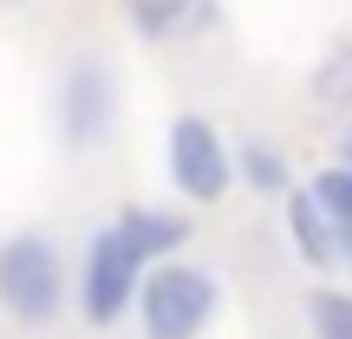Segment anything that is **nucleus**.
<instances>
[{
  "label": "nucleus",
  "instance_id": "nucleus-2",
  "mask_svg": "<svg viewBox=\"0 0 352 339\" xmlns=\"http://www.w3.org/2000/svg\"><path fill=\"white\" fill-rule=\"evenodd\" d=\"M222 314V274L209 261H157L138 287V327L144 339H202Z\"/></svg>",
  "mask_w": 352,
  "mask_h": 339
},
{
  "label": "nucleus",
  "instance_id": "nucleus-5",
  "mask_svg": "<svg viewBox=\"0 0 352 339\" xmlns=\"http://www.w3.org/2000/svg\"><path fill=\"white\" fill-rule=\"evenodd\" d=\"M164 170H170L176 196L202 202V209L235 189V151H228V138L215 131V118H202V111H176L170 118V131H164Z\"/></svg>",
  "mask_w": 352,
  "mask_h": 339
},
{
  "label": "nucleus",
  "instance_id": "nucleus-9",
  "mask_svg": "<svg viewBox=\"0 0 352 339\" xmlns=\"http://www.w3.org/2000/svg\"><path fill=\"white\" fill-rule=\"evenodd\" d=\"M235 183L254 189V196H287V189H300V183H294V164H287L267 138H248V144L235 151Z\"/></svg>",
  "mask_w": 352,
  "mask_h": 339
},
{
  "label": "nucleus",
  "instance_id": "nucleus-10",
  "mask_svg": "<svg viewBox=\"0 0 352 339\" xmlns=\"http://www.w3.org/2000/svg\"><path fill=\"white\" fill-rule=\"evenodd\" d=\"M314 105L327 111H352V39H333L314 65Z\"/></svg>",
  "mask_w": 352,
  "mask_h": 339
},
{
  "label": "nucleus",
  "instance_id": "nucleus-12",
  "mask_svg": "<svg viewBox=\"0 0 352 339\" xmlns=\"http://www.w3.org/2000/svg\"><path fill=\"white\" fill-rule=\"evenodd\" d=\"M307 189H314V202L333 215V228H346V222H352V170H346V164L314 170V176H307Z\"/></svg>",
  "mask_w": 352,
  "mask_h": 339
},
{
  "label": "nucleus",
  "instance_id": "nucleus-14",
  "mask_svg": "<svg viewBox=\"0 0 352 339\" xmlns=\"http://www.w3.org/2000/svg\"><path fill=\"white\" fill-rule=\"evenodd\" d=\"M340 164L352 170V124H346V138H340Z\"/></svg>",
  "mask_w": 352,
  "mask_h": 339
},
{
  "label": "nucleus",
  "instance_id": "nucleus-8",
  "mask_svg": "<svg viewBox=\"0 0 352 339\" xmlns=\"http://www.w3.org/2000/svg\"><path fill=\"white\" fill-rule=\"evenodd\" d=\"M111 222H118V235H124L151 267L157 261H176V254L189 248V235H196L183 209H157V202H131V209H118Z\"/></svg>",
  "mask_w": 352,
  "mask_h": 339
},
{
  "label": "nucleus",
  "instance_id": "nucleus-1",
  "mask_svg": "<svg viewBox=\"0 0 352 339\" xmlns=\"http://www.w3.org/2000/svg\"><path fill=\"white\" fill-rule=\"evenodd\" d=\"M72 300V267H65L52 228H13L0 235V314L13 327H52Z\"/></svg>",
  "mask_w": 352,
  "mask_h": 339
},
{
  "label": "nucleus",
  "instance_id": "nucleus-3",
  "mask_svg": "<svg viewBox=\"0 0 352 339\" xmlns=\"http://www.w3.org/2000/svg\"><path fill=\"white\" fill-rule=\"evenodd\" d=\"M144 274H151V261L118 235V222L91 228V235H85V254H78V274H72L78 320H85V327H118L124 314H138Z\"/></svg>",
  "mask_w": 352,
  "mask_h": 339
},
{
  "label": "nucleus",
  "instance_id": "nucleus-13",
  "mask_svg": "<svg viewBox=\"0 0 352 339\" xmlns=\"http://www.w3.org/2000/svg\"><path fill=\"white\" fill-rule=\"evenodd\" d=\"M340 267H346V274H352V222L340 228Z\"/></svg>",
  "mask_w": 352,
  "mask_h": 339
},
{
  "label": "nucleus",
  "instance_id": "nucleus-6",
  "mask_svg": "<svg viewBox=\"0 0 352 339\" xmlns=\"http://www.w3.org/2000/svg\"><path fill=\"white\" fill-rule=\"evenodd\" d=\"M131 33L151 39V46H183L222 26V0H124Z\"/></svg>",
  "mask_w": 352,
  "mask_h": 339
},
{
  "label": "nucleus",
  "instance_id": "nucleus-7",
  "mask_svg": "<svg viewBox=\"0 0 352 339\" xmlns=\"http://www.w3.org/2000/svg\"><path fill=\"white\" fill-rule=\"evenodd\" d=\"M280 209H287V248L300 254L314 274H333V267H340V228H333V215L314 202V189H307V183L287 189Z\"/></svg>",
  "mask_w": 352,
  "mask_h": 339
},
{
  "label": "nucleus",
  "instance_id": "nucleus-4",
  "mask_svg": "<svg viewBox=\"0 0 352 339\" xmlns=\"http://www.w3.org/2000/svg\"><path fill=\"white\" fill-rule=\"evenodd\" d=\"M52 111H59V144L65 151H98V144H111L118 111H124L118 65L104 59V52H78V59L59 72Z\"/></svg>",
  "mask_w": 352,
  "mask_h": 339
},
{
  "label": "nucleus",
  "instance_id": "nucleus-11",
  "mask_svg": "<svg viewBox=\"0 0 352 339\" xmlns=\"http://www.w3.org/2000/svg\"><path fill=\"white\" fill-rule=\"evenodd\" d=\"M307 333L352 339V287H307Z\"/></svg>",
  "mask_w": 352,
  "mask_h": 339
}]
</instances>
